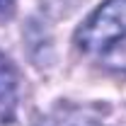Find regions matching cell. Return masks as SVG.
Returning a JSON list of instances; mask_svg holds the SVG:
<instances>
[{"instance_id":"2","label":"cell","mask_w":126,"mask_h":126,"mask_svg":"<svg viewBox=\"0 0 126 126\" xmlns=\"http://www.w3.org/2000/svg\"><path fill=\"white\" fill-rule=\"evenodd\" d=\"M19 99V80L12 61L0 53V124H10L17 114Z\"/></svg>"},{"instance_id":"4","label":"cell","mask_w":126,"mask_h":126,"mask_svg":"<svg viewBox=\"0 0 126 126\" xmlns=\"http://www.w3.org/2000/svg\"><path fill=\"white\" fill-rule=\"evenodd\" d=\"M15 15V0H0V22Z\"/></svg>"},{"instance_id":"3","label":"cell","mask_w":126,"mask_h":126,"mask_svg":"<svg viewBox=\"0 0 126 126\" xmlns=\"http://www.w3.org/2000/svg\"><path fill=\"white\" fill-rule=\"evenodd\" d=\"M39 126H104L94 119H44Z\"/></svg>"},{"instance_id":"1","label":"cell","mask_w":126,"mask_h":126,"mask_svg":"<svg viewBox=\"0 0 126 126\" xmlns=\"http://www.w3.org/2000/svg\"><path fill=\"white\" fill-rule=\"evenodd\" d=\"M126 39V0H104L75 32V44L85 53H104Z\"/></svg>"}]
</instances>
